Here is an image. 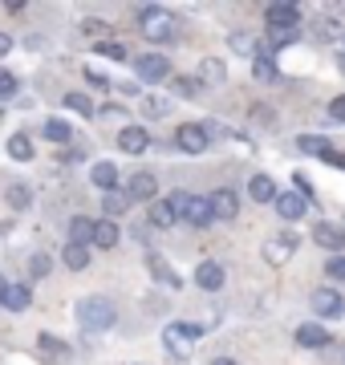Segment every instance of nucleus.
Wrapping results in <instances>:
<instances>
[{"label": "nucleus", "instance_id": "nucleus-32", "mask_svg": "<svg viewBox=\"0 0 345 365\" xmlns=\"http://www.w3.org/2000/svg\"><path fill=\"white\" fill-rule=\"evenodd\" d=\"M167 110H171V102H167L163 93H143V114L146 118H167Z\"/></svg>", "mask_w": 345, "mask_h": 365}, {"label": "nucleus", "instance_id": "nucleus-17", "mask_svg": "<svg viewBox=\"0 0 345 365\" xmlns=\"http://www.w3.org/2000/svg\"><path fill=\"white\" fill-rule=\"evenodd\" d=\"M195 284L203 288V292H215V288H224V268L215 260H203L200 268H195Z\"/></svg>", "mask_w": 345, "mask_h": 365}, {"label": "nucleus", "instance_id": "nucleus-42", "mask_svg": "<svg viewBox=\"0 0 345 365\" xmlns=\"http://www.w3.org/2000/svg\"><path fill=\"white\" fill-rule=\"evenodd\" d=\"M37 345H41L45 353H69V345H66V341L49 337V333H41V337H37Z\"/></svg>", "mask_w": 345, "mask_h": 365}, {"label": "nucleus", "instance_id": "nucleus-15", "mask_svg": "<svg viewBox=\"0 0 345 365\" xmlns=\"http://www.w3.org/2000/svg\"><path fill=\"white\" fill-rule=\"evenodd\" d=\"M146 146H150L146 126H122V134H118V150L122 155H143Z\"/></svg>", "mask_w": 345, "mask_h": 365}, {"label": "nucleus", "instance_id": "nucleus-10", "mask_svg": "<svg viewBox=\"0 0 345 365\" xmlns=\"http://www.w3.org/2000/svg\"><path fill=\"white\" fill-rule=\"evenodd\" d=\"M264 21H268V29H301V9L289 4V0H277V4L264 9Z\"/></svg>", "mask_w": 345, "mask_h": 365}, {"label": "nucleus", "instance_id": "nucleus-7", "mask_svg": "<svg viewBox=\"0 0 345 365\" xmlns=\"http://www.w3.org/2000/svg\"><path fill=\"white\" fill-rule=\"evenodd\" d=\"M309 304H313V313H317L321 321H333V317L345 313V300H341V292H337V288H313Z\"/></svg>", "mask_w": 345, "mask_h": 365}, {"label": "nucleus", "instance_id": "nucleus-36", "mask_svg": "<svg viewBox=\"0 0 345 365\" xmlns=\"http://www.w3.org/2000/svg\"><path fill=\"white\" fill-rule=\"evenodd\" d=\"M9 203H13L16 211H25L29 203H33V195H29V187H25V182H13V187H9Z\"/></svg>", "mask_w": 345, "mask_h": 365}, {"label": "nucleus", "instance_id": "nucleus-13", "mask_svg": "<svg viewBox=\"0 0 345 365\" xmlns=\"http://www.w3.org/2000/svg\"><path fill=\"white\" fill-rule=\"evenodd\" d=\"M313 240H317V248L333 252V256H341V248H345V232L329 220H321L317 227H313Z\"/></svg>", "mask_w": 345, "mask_h": 365}, {"label": "nucleus", "instance_id": "nucleus-18", "mask_svg": "<svg viewBox=\"0 0 345 365\" xmlns=\"http://www.w3.org/2000/svg\"><path fill=\"white\" fill-rule=\"evenodd\" d=\"M195 81H200V86H220V81H227V66L220 61V57H203Z\"/></svg>", "mask_w": 345, "mask_h": 365}, {"label": "nucleus", "instance_id": "nucleus-5", "mask_svg": "<svg viewBox=\"0 0 345 365\" xmlns=\"http://www.w3.org/2000/svg\"><path fill=\"white\" fill-rule=\"evenodd\" d=\"M260 256H264L272 268H284V264L297 256V235L292 232H280V235H268L264 248H260Z\"/></svg>", "mask_w": 345, "mask_h": 365}, {"label": "nucleus", "instance_id": "nucleus-40", "mask_svg": "<svg viewBox=\"0 0 345 365\" xmlns=\"http://www.w3.org/2000/svg\"><path fill=\"white\" fill-rule=\"evenodd\" d=\"M325 276L329 280H345V256H329L325 260Z\"/></svg>", "mask_w": 345, "mask_h": 365}, {"label": "nucleus", "instance_id": "nucleus-48", "mask_svg": "<svg viewBox=\"0 0 345 365\" xmlns=\"http://www.w3.org/2000/svg\"><path fill=\"white\" fill-rule=\"evenodd\" d=\"M9 49H13V37H9V33H0V57H9Z\"/></svg>", "mask_w": 345, "mask_h": 365}, {"label": "nucleus", "instance_id": "nucleus-39", "mask_svg": "<svg viewBox=\"0 0 345 365\" xmlns=\"http://www.w3.org/2000/svg\"><path fill=\"white\" fill-rule=\"evenodd\" d=\"M81 33L102 45V41H106V33H110V25H106V21H86V25H81Z\"/></svg>", "mask_w": 345, "mask_h": 365}, {"label": "nucleus", "instance_id": "nucleus-8", "mask_svg": "<svg viewBox=\"0 0 345 365\" xmlns=\"http://www.w3.org/2000/svg\"><path fill=\"white\" fill-rule=\"evenodd\" d=\"M126 199H130V203H155V199H159V179H155L150 170L130 175V182H126Z\"/></svg>", "mask_w": 345, "mask_h": 365}, {"label": "nucleus", "instance_id": "nucleus-23", "mask_svg": "<svg viewBox=\"0 0 345 365\" xmlns=\"http://www.w3.org/2000/svg\"><path fill=\"white\" fill-rule=\"evenodd\" d=\"M114 244H118V223H110V220H93V248L110 252Z\"/></svg>", "mask_w": 345, "mask_h": 365}, {"label": "nucleus", "instance_id": "nucleus-3", "mask_svg": "<svg viewBox=\"0 0 345 365\" xmlns=\"http://www.w3.org/2000/svg\"><path fill=\"white\" fill-rule=\"evenodd\" d=\"M138 33H143L146 41L163 45V41H171V33H175V16L167 13V9H155V4H146L143 13H138Z\"/></svg>", "mask_w": 345, "mask_h": 365}, {"label": "nucleus", "instance_id": "nucleus-31", "mask_svg": "<svg viewBox=\"0 0 345 365\" xmlns=\"http://www.w3.org/2000/svg\"><path fill=\"white\" fill-rule=\"evenodd\" d=\"M126 207H130V199H126V191H118V187L102 195V211H106V220H110V215H122Z\"/></svg>", "mask_w": 345, "mask_h": 365}, {"label": "nucleus", "instance_id": "nucleus-52", "mask_svg": "<svg viewBox=\"0 0 345 365\" xmlns=\"http://www.w3.org/2000/svg\"><path fill=\"white\" fill-rule=\"evenodd\" d=\"M4 288H9V280H4V276H0V297H4Z\"/></svg>", "mask_w": 345, "mask_h": 365}, {"label": "nucleus", "instance_id": "nucleus-43", "mask_svg": "<svg viewBox=\"0 0 345 365\" xmlns=\"http://www.w3.org/2000/svg\"><path fill=\"white\" fill-rule=\"evenodd\" d=\"M252 122H256V126H264V130H272L277 114H272V110H264V106H256V110H252Z\"/></svg>", "mask_w": 345, "mask_h": 365}, {"label": "nucleus", "instance_id": "nucleus-28", "mask_svg": "<svg viewBox=\"0 0 345 365\" xmlns=\"http://www.w3.org/2000/svg\"><path fill=\"white\" fill-rule=\"evenodd\" d=\"M4 150H9V158H16V163H29V158H33V138H29V134H13Z\"/></svg>", "mask_w": 345, "mask_h": 365}, {"label": "nucleus", "instance_id": "nucleus-25", "mask_svg": "<svg viewBox=\"0 0 345 365\" xmlns=\"http://www.w3.org/2000/svg\"><path fill=\"white\" fill-rule=\"evenodd\" d=\"M227 41H232V53H240V57H256V53H260V41H256V33H248V29H236Z\"/></svg>", "mask_w": 345, "mask_h": 365}, {"label": "nucleus", "instance_id": "nucleus-19", "mask_svg": "<svg viewBox=\"0 0 345 365\" xmlns=\"http://www.w3.org/2000/svg\"><path fill=\"white\" fill-rule=\"evenodd\" d=\"M0 304H4L9 313H25L29 304H33V292H29V284H9L4 297H0Z\"/></svg>", "mask_w": 345, "mask_h": 365}, {"label": "nucleus", "instance_id": "nucleus-20", "mask_svg": "<svg viewBox=\"0 0 345 365\" xmlns=\"http://www.w3.org/2000/svg\"><path fill=\"white\" fill-rule=\"evenodd\" d=\"M66 244L90 248V244H93V220H90V215H73V220H69V240H66Z\"/></svg>", "mask_w": 345, "mask_h": 365}, {"label": "nucleus", "instance_id": "nucleus-47", "mask_svg": "<svg viewBox=\"0 0 345 365\" xmlns=\"http://www.w3.org/2000/svg\"><path fill=\"white\" fill-rule=\"evenodd\" d=\"M57 163H66V167H69V163H81V150H61V155H57Z\"/></svg>", "mask_w": 345, "mask_h": 365}, {"label": "nucleus", "instance_id": "nucleus-49", "mask_svg": "<svg viewBox=\"0 0 345 365\" xmlns=\"http://www.w3.org/2000/svg\"><path fill=\"white\" fill-rule=\"evenodd\" d=\"M325 163H333V167H341V170H345V155H341V150H333V155H325Z\"/></svg>", "mask_w": 345, "mask_h": 365}, {"label": "nucleus", "instance_id": "nucleus-45", "mask_svg": "<svg viewBox=\"0 0 345 365\" xmlns=\"http://www.w3.org/2000/svg\"><path fill=\"white\" fill-rule=\"evenodd\" d=\"M86 81L98 86V90H110V78H106V73H98V69H86Z\"/></svg>", "mask_w": 345, "mask_h": 365}, {"label": "nucleus", "instance_id": "nucleus-46", "mask_svg": "<svg viewBox=\"0 0 345 365\" xmlns=\"http://www.w3.org/2000/svg\"><path fill=\"white\" fill-rule=\"evenodd\" d=\"M329 118H337V122H345V93L329 102Z\"/></svg>", "mask_w": 345, "mask_h": 365}, {"label": "nucleus", "instance_id": "nucleus-30", "mask_svg": "<svg viewBox=\"0 0 345 365\" xmlns=\"http://www.w3.org/2000/svg\"><path fill=\"white\" fill-rule=\"evenodd\" d=\"M297 150H305V155H333V146H329V138H317V134H301L297 138Z\"/></svg>", "mask_w": 345, "mask_h": 365}, {"label": "nucleus", "instance_id": "nucleus-26", "mask_svg": "<svg viewBox=\"0 0 345 365\" xmlns=\"http://www.w3.org/2000/svg\"><path fill=\"white\" fill-rule=\"evenodd\" d=\"M277 73H280V69H277V61H272V53L260 49V53L252 57V78H256V81H272Z\"/></svg>", "mask_w": 345, "mask_h": 365}, {"label": "nucleus", "instance_id": "nucleus-4", "mask_svg": "<svg viewBox=\"0 0 345 365\" xmlns=\"http://www.w3.org/2000/svg\"><path fill=\"white\" fill-rule=\"evenodd\" d=\"M175 207V215H183L187 223H195V227H207L212 220V203H207V195H187V191H175L171 199H167Z\"/></svg>", "mask_w": 345, "mask_h": 365}, {"label": "nucleus", "instance_id": "nucleus-37", "mask_svg": "<svg viewBox=\"0 0 345 365\" xmlns=\"http://www.w3.org/2000/svg\"><path fill=\"white\" fill-rule=\"evenodd\" d=\"M49 268H53V264H49V256H45V252H33V256H29V276H49Z\"/></svg>", "mask_w": 345, "mask_h": 365}, {"label": "nucleus", "instance_id": "nucleus-27", "mask_svg": "<svg viewBox=\"0 0 345 365\" xmlns=\"http://www.w3.org/2000/svg\"><path fill=\"white\" fill-rule=\"evenodd\" d=\"M41 134H45L49 143H69V138H73V126H69L66 118H49V122L41 126Z\"/></svg>", "mask_w": 345, "mask_h": 365}, {"label": "nucleus", "instance_id": "nucleus-12", "mask_svg": "<svg viewBox=\"0 0 345 365\" xmlns=\"http://www.w3.org/2000/svg\"><path fill=\"white\" fill-rule=\"evenodd\" d=\"M146 268H150V276H155V280H159V284L167 288V292H179V288H183L179 272H175V268H171L167 260H163L159 252H150V256H146Z\"/></svg>", "mask_w": 345, "mask_h": 365}, {"label": "nucleus", "instance_id": "nucleus-41", "mask_svg": "<svg viewBox=\"0 0 345 365\" xmlns=\"http://www.w3.org/2000/svg\"><path fill=\"white\" fill-rule=\"evenodd\" d=\"M16 93V78L9 73V69H0V102H9Z\"/></svg>", "mask_w": 345, "mask_h": 365}, {"label": "nucleus", "instance_id": "nucleus-9", "mask_svg": "<svg viewBox=\"0 0 345 365\" xmlns=\"http://www.w3.org/2000/svg\"><path fill=\"white\" fill-rule=\"evenodd\" d=\"M207 203H212V220L215 223H232L240 215V199H236V191H227V187L212 191V195H207Z\"/></svg>", "mask_w": 345, "mask_h": 365}, {"label": "nucleus", "instance_id": "nucleus-22", "mask_svg": "<svg viewBox=\"0 0 345 365\" xmlns=\"http://www.w3.org/2000/svg\"><path fill=\"white\" fill-rule=\"evenodd\" d=\"M248 195L256 199V203H277V182L268 179V175H252V182H248Z\"/></svg>", "mask_w": 345, "mask_h": 365}, {"label": "nucleus", "instance_id": "nucleus-38", "mask_svg": "<svg viewBox=\"0 0 345 365\" xmlns=\"http://www.w3.org/2000/svg\"><path fill=\"white\" fill-rule=\"evenodd\" d=\"M98 53H102V57H110V61H130V53L122 49L118 41H102V45H98Z\"/></svg>", "mask_w": 345, "mask_h": 365}, {"label": "nucleus", "instance_id": "nucleus-53", "mask_svg": "<svg viewBox=\"0 0 345 365\" xmlns=\"http://www.w3.org/2000/svg\"><path fill=\"white\" fill-rule=\"evenodd\" d=\"M341 365H345V361H341Z\"/></svg>", "mask_w": 345, "mask_h": 365}, {"label": "nucleus", "instance_id": "nucleus-24", "mask_svg": "<svg viewBox=\"0 0 345 365\" xmlns=\"http://www.w3.org/2000/svg\"><path fill=\"white\" fill-rule=\"evenodd\" d=\"M90 182L106 195V191H114L118 187V170H114V163H98V167L90 170Z\"/></svg>", "mask_w": 345, "mask_h": 365}, {"label": "nucleus", "instance_id": "nucleus-35", "mask_svg": "<svg viewBox=\"0 0 345 365\" xmlns=\"http://www.w3.org/2000/svg\"><path fill=\"white\" fill-rule=\"evenodd\" d=\"M301 37V29H268V41H272V49H284L292 41Z\"/></svg>", "mask_w": 345, "mask_h": 365}, {"label": "nucleus", "instance_id": "nucleus-29", "mask_svg": "<svg viewBox=\"0 0 345 365\" xmlns=\"http://www.w3.org/2000/svg\"><path fill=\"white\" fill-rule=\"evenodd\" d=\"M61 260H66V268H73V272H81V268H90V248H78V244H66V248H61Z\"/></svg>", "mask_w": 345, "mask_h": 365}, {"label": "nucleus", "instance_id": "nucleus-11", "mask_svg": "<svg viewBox=\"0 0 345 365\" xmlns=\"http://www.w3.org/2000/svg\"><path fill=\"white\" fill-rule=\"evenodd\" d=\"M175 146L187 150V155H203L212 143H207V134H203L200 122H187V126H179V134H175Z\"/></svg>", "mask_w": 345, "mask_h": 365}, {"label": "nucleus", "instance_id": "nucleus-34", "mask_svg": "<svg viewBox=\"0 0 345 365\" xmlns=\"http://www.w3.org/2000/svg\"><path fill=\"white\" fill-rule=\"evenodd\" d=\"M66 110H73V114H81V118H93V102L86 93H66Z\"/></svg>", "mask_w": 345, "mask_h": 365}, {"label": "nucleus", "instance_id": "nucleus-2", "mask_svg": "<svg viewBox=\"0 0 345 365\" xmlns=\"http://www.w3.org/2000/svg\"><path fill=\"white\" fill-rule=\"evenodd\" d=\"M203 337V325H191V321H175V325L163 329V349L171 353L175 361H187L191 357V345Z\"/></svg>", "mask_w": 345, "mask_h": 365}, {"label": "nucleus", "instance_id": "nucleus-21", "mask_svg": "<svg viewBox=\"0 0 345 365\" xmlns=\"http://www.w3.org/2000/svg\"><path fill=\"white\" fill-rule=\"evenodd\" d=\"M175 220H179V215H175V207L167 203V199H155L150 211H146V223H150V227H159V232H167Z\"/></svg>", "mask_w": 345, "mask_h": 365}, {"label": "nucleus", "instance_id": "nucleus-44", "mask_svg": "<svg viewBox=\"0 0 345 365\" xmlns=\"http://www.w3.org/2000/svg\"><path fill=\"white\" fill-rule=\"evenodd\" d=\"M102 118H106V122H126V126H130V114H126L122 106H102Z\"/></svg>", "mask_w": 345, "mask_h": 365}, {"label": "nucleus", "instance_id": "nucleus-1", "mask_svg": "<svg viewBox=\"0 0 345 365\" xmlns=\"http://www.w3.org/2000/svg\"><path fill=\"white\" fill-rule=\"evenodd\" d=\"M78 321L86 333H110L114 321H118V309H114V300L106 297H86L78 304Z\"/></svg>", "mask_w": 345, "mask_h": 365}, {"label": "nucleus", "instance_id": "nucleus-50", "mask_svg": "<svg viewBox=\"0 0 345 365\" xmlns=\"http://www.w3.org/2000/svg\"><path fill=\"white\" fill-rule=\"evenodd\" d=\"M337 61H341V69H345V37L337 41Z\"/></svg>", "mask_w": 345, "mask_h": 365}, {"label": "nucleus", "instance_id": "nucleus-6", "mask_svg": "<svg viewBox=\"0 0 345 365\" xmlns=\"http://www.w3.org/2000/svg\"><path fill=\"white\" fill-rule=\"evenodd\" d=\"M134 73L155 86V81H167V78H171V61H167L163 53H143V57H134Z\"/></svg>", "mask_w": 345, "mask_h": 365}, {"label": "nucleus", "instance_id": "nucleus-33", "mask_svg": "<svg viewBox=\"0 0 345 365\" xmlns=\"http://www.w3.org/2000/svg\"><path fill=\"white\" fill-rule=\"evenodd\" d=\"M171 90L179 93V98H187V102H191V98H200V93H203V86H200L195 78H175Z\"/></svg>", "mask_w": 345, "mask_h": 365}, {"label": "nucleus", "instance_id": "nucleus-16", "mask_svg": "<svg viewBox=\"0 0 345 365\" xmlns=\"http://www.w3.org/2000/svg\"><path fill=\"white\" fill-rule=\"evenodd\" d=\"M297 345H301V349H325V345H329V333H325V325L309 321V325L297 329Z\"/></svg>", "mask_w": 345, "mask_h": 365}, {"label": "nucleus", "instance_id": "nucleus-51", "mask_svg": "<svg viewBox=\"0 0 345 365\" xmlns=\"http://www.w3.org/2000/svg\"><path fill=\"white\" fill-rule=\"evenodd\" d=\"M212 365H240V361H232V357H215Z\"/></svg>", "mask_w": 345, "mask_h": 365}, {"label": "nucleus", "instance_id": "nucleus-14", "mask_svg": "<svg viewBox=\"0 0 345 365\" xmlns=\"http://www.w3.org/2000/svg\"><path fill=\"white\" fill-rule=\"evenodd\" d=\"M305 211H309V203L297 195V191H280V195H277V215L284 223H301V220H305Z\"/></svg>", "mask_w": 345, "mask_h": 365}]
</instances>
